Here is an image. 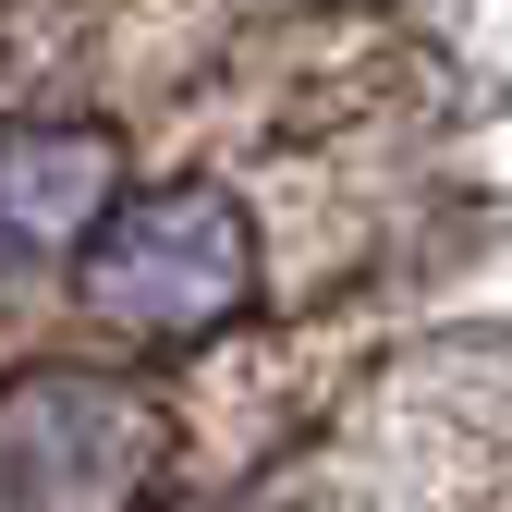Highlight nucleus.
Returning <instances> with one entry per match:
<instances>
[{
  "mask_svg": "<svg viewBox=\"0 0 512 512\" xmlns=\"http://www.w3.org/2000/svg\"><path fill=\"white\" fill-rule=\"evenodd\" d=\"M61 269H74V293L110 342L183 354V342H220L256 305V220L220 183H135Z\"/></svg>",
  "mask_w": 512,
  "mask_h": 512,
  "instance_id": "1",
  "label": "nucleus"
},
{
  "mask_svg": "<svg viewBox=\"0 0 512 512\" xmlns=\"http://www.w3.org/2000/svg\"><path fill=\"white\" fill-rule=\"evenodd\" d=\"M171 476V403L122 366L0 378V500L13 512H147Z\"/></svg>",
  "mask_w": 512,
  "mask_h": 512,
  "instance_id": "2",
  "label": "nucleus"
},
{
  "mask_svg": "<svg viewBox=\"0 0 512 512\" xmlns=\"http://www.w3.org/2000/svg\"><path fill=\"white\" fill-rule=\"evenodd\" d=\"M122 196V147L98 122H0V269H61Z\"/></svg>",
  "mask_w": 512,
  "mask_h": 512,
  "instance_id": "3",
  "label": "nucleus"
}]
</instances>
